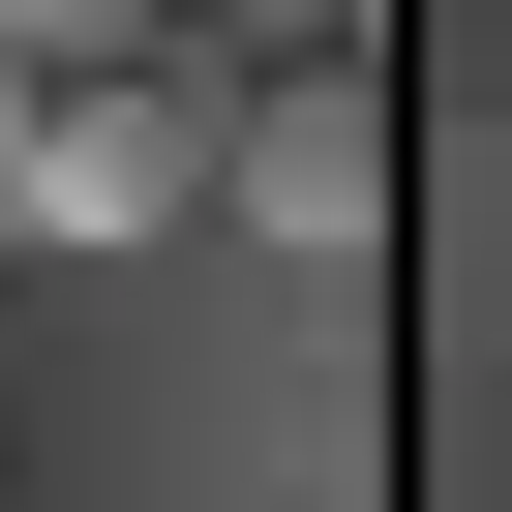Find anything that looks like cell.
<instances>
[{"label":"cell","instance_id":"obj_4","mask_svg":"<svg viewBox=\"0 0 512 512\" xmlns=\"http://www.w3.org/2000/svg\"><path fill=\"white\" fill-rule=\"evenodd\" d=\"M362 0H181V61H332Z\"/></svg>","mask_w":512,"mask_h":512},{"label":"cell","instance_id":"obj_5","mask_svg":"<svg viewBox=\"0 0 512 512\" xmlns=\"http://www.w3.org/2000/svg\"><path fill=\"white\" fill-rule=\"evenodd\" d=\"M31 121H61V61H0V181H31Z\"/></svg>","mask_w":512,"mask_h":512},{"label":"cell","instance_id":"obj_3","mask_svg":"<svg viewBox=\"0 0 512 512\" xmlns=\"http://www.w3.org/2000/svg\"><path fill=\"white\" fill-rule=\"evenodd\" d=\"M0 61H61V91L91 61H181V0H0Z\"/></svg>","mask_w":512,"mask_h":512},{"label":"cell","instance_id":"obj_2","mask_svg":"<svg viewBox=\"0 0 512 512\" xmlns=\"http://www.w3.org/2000/svg\"><path fill=\"white\" fill-rule=\"evenodd\" d=\"M211 211L241 241H392V91L362 61H272V91L211 121Z\"/></svg>","mask_w":512,"mask_h":512},{"label":"cell","instance_id":"obj_1","mask_svg":"<svg viewBox=\"0 0 512 512\" xmlns=\"http://www.w3.org/2000/svg\"><path fill=\"white\" fill-rule=\"evenodd\" d=\"M181 211H211V61H91L0 181V241H181Z\"/></svg>","mask_w":512,"mask_h":512}]
</instances>
